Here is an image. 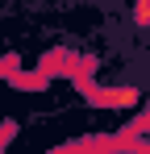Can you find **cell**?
I'll return each mask as SVG.
<instances>
[{
    "label": "cell",
    "mask_w": 150,
    "mask_h": 154,
    "mask_svg": "<svg viewBox=\"0 0 150 154\" xmlns=\"http://www.w3.org/2000/svg\"><path fill=\"white\" fill-rule=\"evenodd\" d=\"M133 25L150 33V0H133Z\"/></svg>",
    "instance_id": "7a4b0ae2"
},
{
    "label": "cell",
    "mask_w": 150,
    "mask_h": 154,
    "mask_svg": "<svg viewBox=\"0 0 150 154\" xmlns=\"http://www.w3.org/2000/svg\"><path fill=\"white\" fill-rule=\"evenodd\" d=\"M92 104H104V108H133V104H142V92H138V88H96V92H92Z\"/></svg>",
    "instance_id": "6da1fadb"
}]
</instances>
